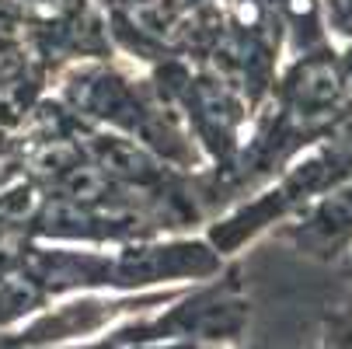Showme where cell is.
I'll use <instances>...</instances> for the list:
<instances>
[{
    "mask_svg": "<svg viewBox=\"0 0 352 349\" xmlns=\"http://www.w3.org/2000/svg\"><path fill=\"white\" fill-rule=\"evenodd\" d=\"M338 87H342V94H345V102L352 105V56L345 60V70H342V77H338Z\"/></svg>",
    "mask_w": 352,
    "mask_h": 349,
    "instance_id": "1",
    "label": "cell"
},
{
    "mask_svg": "<svg viewBox=\"0 0 352 349\" xmlns=\"http://www.w3.org/2000/svg\"><path fill=\"white\" fill-rule=\"evenodd\" d=\"M0 151H4V143H0Z\"/></svg>",
    "mask_w": 352,
    "mask_h": 349,
    "instance_id": "2",
    "label": "cell"
}]
</instances>
